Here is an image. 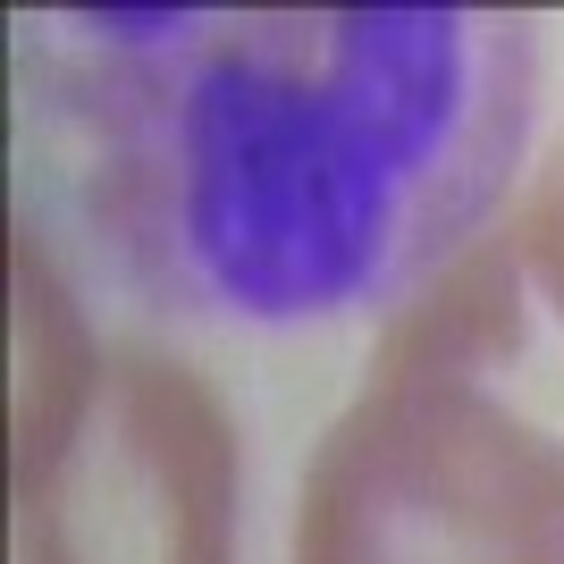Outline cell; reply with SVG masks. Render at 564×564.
Here are the masks:
<instances>
[{"label":"cell","instance_id":"obj_1","mask_svg":"<svg viewBox=\"0 0 564 564\" xmlns=\"http://www.w3.org/2000/svg\"><path fill=\"white\" fill-rule=\"evenodd\" d=\"M514 135L497 25L447 9L228 18L161 94V228L253 312H321L464 212Z\"/></svg>","mask_w":564,"mask_h":564},{"label":"cell","instance_id":"obj_2","mask_svg":"<svg viewBox=\"0 0 564 564\" xmlns=\"http://www.w3.org/2000/svg\"><path fill=\"white\" fill-rule=\"evenodd\" d=\"M522 286L514 236H489L388 321L304 471L286 564H564V430L497 379Z\"/></svg>","mask_w":564,"mask_h":564},{"label":"cell","instance_id":"obj_3","mask_svg":"<svg viewBox=\"0 0 564 564\" xmlns=\"http://www.w3.org/2000/svg\"><path fill=\"white\" fill-rule=\"evenodd\" d=\"M9 489H18V564H228V404L186 362L118 346L101 354L68 438Z\"/></svg>","mask_w":564,"mask_h":564},{"label":"cell","instance_id":"obj_4","mask_svg":"<svg viewBox=\"0 0 564 564\" xmlns=\"http://www.w3.org/2000/svg\"><path fill=\"white\" fill-rule=\"evenodd\" d=\"M9 329H18V379H9V480H18L68 438L101 371V346L85 337L34 228L9 236Z\"/></svg>","mask_w":564,"mask_h":564},{"label":"cell","instance_id":"obj_5","mask_svg":"<svg viewBox=\"0 0 564 564\" xmlns=\"http://www.w3.org/2000/svg\"><path fill=\"white\" fill-rule=\"evenodd\" d=\"M514 253H522V279L547 295V312L564 321V127L556 143H547V161L531 169V194H522V212H514Z\"/></svg>","mask_w":564,"mask_h":564}]
</instances>
